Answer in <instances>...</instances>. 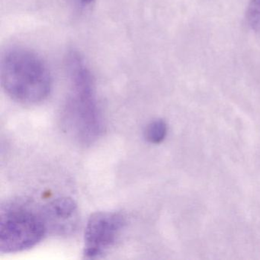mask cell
<instances>
[{"instance_id": "6da1fadb", "label": "cell", "mask_w": 260, "mask_h": 260, "mask_svg": "<svg viewBox=\"0 0 260 260\" xmlns=\"http://www.w3.org/2000/svg\"><path fill=\"white\" fill-rule=\"evenodd\" d=\"M0 78L7 95L22 104L44 101L52 87L51 73L42 57L22 47H14L4 53Z\"/></svg>"}, {"instance_id": "7a4b0ae2", "label": "cell", "mask_w": 260, "mask_h": 260, "mask_svg": "<svg viewBox=\"0 0 260 260\" xmlns=\"http://www.w3.org/2000/svg\"><path fill=\"white\" fill-rule=\"evenodd\" d=\"M68 66L71 91L67 108L71 127L81 142L91 144L103 132L93 79L84 59L77 52L69 54Z\"/></svg>"}, {"instance_id": "3957f363", "label": "cell", "mask_w": 260, "mask_h": 260, "mask_svg": "<svg viewBox=\"0 0 260 260\" xmlns=\"http://www.w3.org/2000/svg\"><path fill=\"white\" fill-rule=\"evenodd\" d=\"M48 231L43 207L31 201L13 199L0 208V252L14 253L36 246Z\"/></svg>"}, {"instance_id": "277c9868", "label": "cell", "mask_w": 260, "mask_h": 260, "mask_svg": "<svg viewBox=\"0 0 260 260\" xmlns=\"http://www.w3.org/2000/svg\"><path fill=\"white\" fill-rule=\"evenodd\" d=\"M124 225V216L115 211H100L92 214L85 230V258L103 256L115 245Z\"/></svg>"}, {"instance_id": "5b68a950", "label": "cell", "mask_w": 260, "mask_h": 260, "mask_svg": "<svg viewBox=\"0 0 260 260\" xmlns=\"http://www.w3.org/2000/svg\"><path fill=\"white\" fill-rule=\"evenodd\" d=\"M48 231L65 234L75 229L78 218L76 202L71 198L54 199L43 207Z\"/></svg>"}, {"instance_id": "8992f818", "label": "cell", "mask_w": 260, "mask_h": 260, "mask_svg": "<svg viewBox=\"0 0 260 260\" xmlns=\"http://www.w3.org/2000/svg\"><path fill=\"white\" fill-rule=\"evenodd\" d=\"M167 127L162 120H155L147 125L145 138L151 144H159L167 135Z\"/></svg>"}, {"instance_id": "52a82bcc", "label": "cell", "mask_w": 260, "mask_h": 260, "mask_svg": "<svg viewBox=\"0 0 260 260\" xmlns=\"http://www.w3.org/2000/svg\"><path fill=\"white\" fill-rule=\"evenodd\" d=\"M246 18L251 28L260 34V0L249 1Z\"/></svg>"}, {"instance_id": "ba28073f", "label": "cell", "mask_w": 260, "mask_h": 260, "mask_svg": "<svg viewBox=\"0 0 260 260\" xmlns=\"http://www.w3.org/2000/svg\"><path fill=\"white\" fill-rule=\"evenodd\" d=\"M78 1L80 4H83V5L89 6L91 5L95 0H78Z\"/></svg>"}]
</instances>
